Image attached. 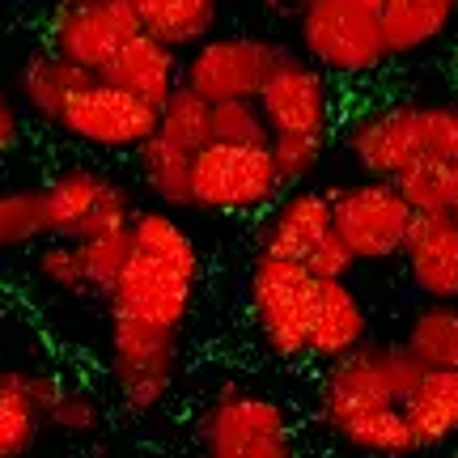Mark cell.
Segmentation results:
<instances>
[{
	"mask_svg": "<svg viewBox=\"0 0 458 458\" xmlns=\"http://www.w3.org/2000/svg\"><path fill=\"white\" fill-rule=\"evenodd\" d=\"M199 246L162 208H136L111 306V386L128 411H157L179 377L182 327L196 306Z\"/></svg>",
	"mask_w": 458,
	"mask_h": 458,
	"instance_id": "6da1fadb",
	"label": "cell"
},
{
	"mask_svg": "<svg viewBox=\"0 0 458 458\" xmlns=\"http://www.w3.org/2000/svg\"><path fill=\"white\" fill-rule=\"evenodd\" d=\"M420 365L403 344L369 340L344 360H331L318 382V420L344 450L374 458L416 454L403 403L420 382Z\"/></svg>",
	"mask_w": 458,
	"mask_h": 458,
	"instance_id": "7a4b0ae2",
	"label": "cell"
},
{
	"mask_svg": "<svg viewBox=\"0 0 458 458\" xmlns=\"http://www.w3.org/2000/svg\"><path fill=\"white\" fill-rule=\"evenodd\" d=\"M348 153L365 179L394 182L416 165H458V106L394 102L348 123Z\"/></svg>",
	"mask_w": 458,
	"mask_h": 458,
	"instance_id": "3957f363",
	"label": "cell"
},
{
	"mask_svg": "<svg viewBox=\"0 0 458 458\" xmlns=\"http://www.w3.org/2000/svg\"><path fill=\"white\" fill-rule=\"evenodd\" d=\"M199 458H297L289 408L272 394L225 382L196 411Z\"/></svg>",
	"mask_w": 458,
	"mask_h": 458,
	"instance_id": "277c9868",
	"label": "cell"
},
{
	"mask_svg": "<svg viewBox=\"0 0 458 458\" xmlns=\"http://www.w3.org/2000/svg\"><path fill=\"white\" fill-rule=\"evenodd\" d=\"M297 47L327 77H365L386 64L382 0H310L297 9Z\"/></svg>",
	"mask_w": 458,
	"mask_h": 458,
	"instance_id": "5b68a950",
	"label": "cell"
},
{
	"mask_svg": "<svg viewBox=\"0 0 458 458\" xmlns=\"http://www.w3.org/2000/svg\"><path fill=\"white\" fill-rule=\"evenodd\" d=\"M314 284L318 280L289 259L255 255L250 263V318L259 331V344L280 360H301L310 352V314H314Z\"/></svg>",
	"mask_w": 458,
	"mask_h": 458,
	"instance_id": "8992f818",
	"label": "cell"
},
{
	"mask_svg": "<svg viewBox=\"0 0 458 458\" xmlns=\"http://www.w3.org/2000/svg\"><path fill=\"white\" fill-rule=\"evenodd\" d=\"M255 106L267 123V140H318V145H327L331 131H335L331 77L293 51H280Z\"/></svg>",
	"mask_w": 458,
	"mask_h": 458,
	"instance_id": "52a82bcc",
	"label": "cell"
},
{
	"mask_svg": "<svg viewBox=\"0 0 458 458\" xmlns=\"http://www.w3.org/2000/svg\"><path fill=\"white\" fill-rule=\"evenodd\" d=\"M284 196V182L267 148L208 145L191 162V208L204 213H263Z\"/></svg>",
	"mask_w": 458,
	"mask_h": 458,
	"instance_id": "ba28073f",
	"label": "cell"
},
{
	"mask_svg": "<svg viewBox=\"0 0 458 458\" xmlns=\"http://www.w3.org/2000/svg\"><path fill=\"white\" fill-rule=\"evenodd\" d=\"M327 196H331V229L352 250V259L357 263L399 259L411 229V208L394 191V182L360 179L348 182V187H331Z\"/></svg>",
	"mask_w": 458,
	"mask_h": 458,
	"instance_id": "9c48e42d",
	"label": "cell"
},
{
	"mask_svg": "<svg viewBox=\"0 0 458 458\" xmlns=\"http://www.w3.org/2000/svg\"><path fill=\"white\" fill-rule=\"evenodd\" d=\"M280 47L255 34H213L208 43L187 51L182 60V89L208 106L221 102H255Z\"/></svg>",
	"mask_w": 458,
	"mask_h": 458,
	"instance_id": "30bf717a",
	"label": "cell"
},
{
	"mask_svg": "<svg viewBox=\"0 0 458 458\" xmlns=\"http://www.w3.org/2000/svg\"><path fill=\"white\" fill-rule=\"evenodd\" d=\"M47 191V229L60 242H85L111 229H128L136 216L128 187L89 165H68L43 182Z\"/></svg>",
	"mask_w": 458,
	"mask_h": 458,
	"instance_id": "8fae6325",
	"label": "cell"
},
{
	"mask_svg": "<svg viewBox=\"0 0 458 458\" xmlns=\"http://www.w3.org/2000/svg\"><path fill=\"white\" fill-rule=\"evenodd\" d=\"M47 34L55 55L98 77L114 51L140 34V21L131 0H55Z\"/></svg>",
	"mask_w": 458,
	"mask_h": 458,
	"instance_id": "7c38bea8",
	"label": "cell"
},
{
	"mask_svg": "<svg viewBox=\"0 0 458 458\" xmlns=\"http://www.w3.org/2000/svg\"><path fill=\"white\" fill-rule=\"evenodd\" d=\"M55 128L89 148H111V153L131 148V153H136L145 140L157 136V111L145 106V102H136L131 94H123V89L106 85L102 77H89V81L68 98V106Z\"/></svg>",
	"mask_w": 458,
	"mask_h": 458,
	"instance_id": "4fadbf2b",
	"label": "cell"
},
{
	"mask_svg": "<svg viewBox=\"0 0 458 458\" xmlns=\"http://www.w3.org/2000/svg\"><path fill=\"white\" fill-rule=\"evenodd\" d=\"M411 289L425 301H458V221L411 216L408 242L399 250Z\"/></svg>",
	"mask_w": 458,
	"mask_h": 458,
	"instance_id": "5bb4252c",
	"label": "cell"
},
{
	"mask_svg": "<svg viewBox=\"0 0 458 458\" xmlns=\"http://www.w3.org/2000/svg\"><path fill=\"white\" fill-rule=\"evenodd\" d=\"M331 233V196L314 187H293L284 199L272 204V213L259 229V255L289 263H306L310 250Z\"/></svg>",
	"mask_w": 458,
	"mask_h": 458,
	"instance_id": "9a60e30c",
	"label": "cell"
},
{
	"mask_svg": "<svg viewBox=\"0 0 458 458\" xmlns=\"http://www.w3.org/2000/svg\"><path fill=\"white\" fill-rule=\"evenodd\" d=\"M369 344V314L352 289V280H318L314 284V314H310V352L314 360H344Z\"/></svg>",
	"mask_w": 458,
	"mask_h": 458,
	"instance_id": "2e32d148",
	"label": "cell"
},
{
	"mask_svg": "<svg viewBox=\"0 0 458 458\" xmlns=\"http://www.w3.org/2000/svg\"><path fill=\"white\" fill-rule=\"evenodd\" d=\"M98 77L106 85H114V89L131 94L136 102H145V106H153V111H162L165 98L182 85V60H179V51L162 47L157 38L136 34L131 43H123V47L114 51L111 64L102 68Z\"/></svg>",
	"mask_w": 458,
	"mask_h": 458,
	"instance_id": "e0dca14e",
	"label": "cell"
},
{
	"mask_svg": "<svg viewBox=\"0 0 458 458\" xmlns=\"http://www.w3.org/2000/svg\"><path fill=\"white\" fill-rule=\"evenodd\" d=\"M55 377L30 369H0V458H21L38 442L55 394Z\"/></svg>",
	"mask_w": 458,
	"mask_h": 458,
	"instance_id": "ac0fdd59",
	"label": "cell"
},
{
	"mask_svg": "<svg viewBox=\"0 0 458 458\" xmlns=\"http://www.w3.org/2000/svg\"><path fill=\"white\" fill-rule=\"evenodd\" d=\"M140 34L170 51H196L221 21V0H131Z\"/></svg>",
	"mask_w": 458,
	"mask_h": 458,
	"instance_id": "d6986e66",
	"label": "cell"
},
{
	"mask_svg": "<svg viewBox=\"0 0 458 458\" xmlns=\"http://www.w3.org/2000/svg\"><path fill=\"white\" fill-rule=\"evenodd\" d=\"M416 450H433L458 437V369H425L403 403Z\"/></svg>",
	"mask_w": 458,
	"mask_h": 458,
	"instance_id": "ffe728a7",
	"label": "cell"
},
{
	"mask_svg": "<svg viewBox=\"0 0 458 458\" xmlns=\"http://www.w3.org/2000/svg\"><path fill=\"white\" fill-rule=\"evenodd\" d=\"M458 17V0H382V43L386 55H416L433 47Z\"/></svg>",
	"mask_w": 458,
	"mask_h": 458,
	"instance_id": "44dd1931",
	"label": "cell"
},
{
	"mask_svg": "<svg viewBox=\"0 0 458 458\" xmlns=\"http://www.w3.org/2000/svg\"><path fill=\"white\" fill-rule=\"evenodd\" d=\"M94 72H85V68L68 64L64 55H55V51H34L30 60L21 64V77H17V94L26 102V111L38 114L43 123H60V114H64L68 98L89 81Z\"/></svg>",
	"mask_w": 458,
	"mask_h": 458,
	"instance_id": "7402d4cb",
	"label": "cell"
},
{
	"mask_svg": "<svg viewBox=\"0 0 458 458\" xmlns=\"http://www.w3.org/2000/svg\"><path fill=\"white\" fill-rule=\"evenodd\" d=\"M399 344L420 369H458V301H420Z\"/></svg>",
	"mask_w": 458,
	"mask_h": 458,
	"instance_id": "603a6c76",
	"label": "cell"
},
{
	"mask_svg": "<svg viewBox=\"0 0 458 458\" xmlns=\"http://www.w3.org/2000/svg\"><path fill=\"white\" fill-rule=\"evenodd\" d=\"M136 162H140V179H145L148 196L162 204V213L170 208H191V153L165 145L162 136H153L136 148Z\"/></svg>",
	"mask_w": 458,
	"mask_h": 458,
	"instance_id": "cb8c5ba5",
	"label": "cell"
},
{
	"mask_svg": "<svg viewBox=\"0 0 458 458\" xmlns=\"http://www.w3.org/2000/svg\"><path fill=\"white\" fill-rule=\"evenodd\" d=\"M43 238H51L43 182L4 187L0 191V250H21V246H34Z\"/></svg>",
	"mask_w": 458,
	"mask_h": 458,
	"instance_id": "d4e9b609",
	"label": "cell"
},
{
	"mask_svg": "<svg viewBox=\"0 0 458 458\" xmlns=\"http://www.w3.org/2000/svg\"><path fill=\"white\" fill-rule=\"evenodd\" d=\"M208 119H213V106L199 102L196 94H187V89L179 85V89L165 98L162 111H157V136H162L165 145H174V148H182V153L196 157L199 148L213 145Z\"/></svg>",
	"mask_w": 458,
	"mask_h": 458,
	"instance_id": "484cf974",
	"label": "cell"
},
{
	"mask_svg": "<svg viewBox=\"0 0 458 458\" xmlns=\"http://www.w3.org/2000/svg\"><path fill=\"white\" fill-rule=\"evenodd\" d=\"M77 259H81L85 297H111L114 280L128 263V229H111V233L77 242Z\"/></svg>",
	"mask_w": 458,
	"mask_h": 458,
	"instance_id": "4316f807",
	"label": "cell"
},
{
	"mask_svg": "<svg viewBox=\"0 0 458 458\" xmlns=\"http://www.w3.org/2000/svg\"><path fill=\"white\" fill-rule=\"evenodd\" d=\"M411 216H450V165H416L394 179Z\"/></svg>",
	"mask_w": 458,
	"mask_h": 458,
	"instance_id": "83f0119b",
	"label": "cell"
},
{
	"mask_svg": "<svg viewBox=\"0 0 458 458\" xmlns=\"http://www.w3.org/2000/svg\"><path fill=\"white\" fill-rule=\"evenodd\" d=\"M213 145H229V148H267V123L255 102H221L213 106Z\"/></svg>",
	"mask_w": 458,
	"mask_h": 458,
	"instance_id": "f1b7e54d",
	"label": "cell"
},
{
	"mask_svg": "<svg viewBox=\"0 0 458 458\" xmlns=\"http://www.w3.org/2000/svg\"><path fill=\"white\" fill-rule=\"evenodd\" d=\"M47 425L60 428V433H72V437H89L102 425V403L85 386H55L47 408Z\"/></svg>",
	"mask_w": 458,
	"mask_h": 458,
	"instance_id": "f546056e",
	"label": "cell"
},
{
	"mask_svg": "<svg viewBox=\"0 0 458 458\" xmlns=\"http://www.w3.org/2000/svg\"><path fill=\"white\" fill-rule=\"evenodd\" d=\"M34 276L60 289V293H77L85 297L81 284V259H77V242H60V238H47L34 255Z\"/></svg>",
	"mask_w": 458,
	"mask_h": 458,
	"instance_id": "4dcf8cb0",
	"label": "cell"
},
{
	"mask_svg": "<svg viewBox=\"0 0 458 458\" xmlns=\"http://www.w3.org/2000/svg\"><path fill=\"white\" fill-rule=\"evenodd\" d=\"M306 272H310L314 280H352V272H357V259H352V250L340 242V233L331 229L323 242L310 250V259L301 263Z\"/></svg>",
	"mask_w": 458,
	"mask_h": 458,
	"instance_id": "1f68e13d",
	"label": "cell"
},
{
	"mask_svg": "<svg viewBox=\"0 0 458 458\" xmlns=\"http://www.w3.org/2000/svg\"><path fill=\"white\" fill-rule=\"evenodd\" d=\"M21 140V106L9 94H0V162L9 157Z\"/></svg>",
	"mask_w": 458,
	"mask_h": 458,
	"instance_id": "d6a6232c",
	"label": "cell"
},
{
	"mask_svg": "<svg viewBox=\"0 0 458 458\" xmlns=\"http://www.w3.org/2000/svg\"><path fill=\"white\" fill-rule=\"evenodd\" d=\"M450 216L458 221V165H450Z\"/></svg>",
	"mask_w": 458,
	"mask_h": 458,
	"instance_id": "836d02e7",
	"label": "cell"
},
{
	"mask_svg": "<svg viewBox=\"0 0 458 458\" xmlns=\"http://www.w3.org/2000/svg\"><path fill=\"white\" fill-rule=\"evenodd\" d=\"M263 4H272V9H306L310 0H263Z\"/></svg>",
	"mask_w": 458,
	"mask_h": 458,
	"instance_id": "e575fe53",
	"label": "cell"
},
{
	"mask_svg": "<svg viewBox=\"0 0 458 458\" xmlns=\"http://www.w3.org/2000/svg\"><path fill=\"white\" fill-rule=\"evenodd\" d=\"M454 81H458V60H454Z\"/></svg>",
	"mask_w": 458,
	"mask_h": 458,
	"instance_id": "d590c367",
	"label": "cell"
},
{
	"mask_svg": "<svg viewBox=\"0 0 458 458\" xmlns=\"http://www.w3.org/2000/svg\"><path fill=\"white\" fill-rule=\"evenodd\" d=\"M196 458H199V454H196Z\"/></svg>",
	"mask_w": 458,
	"mask_h": 458,
	"instance_id": "8d00e7d4",
	"label": "cell"
}]
</instances>
